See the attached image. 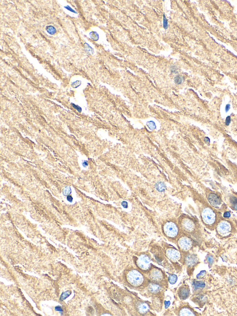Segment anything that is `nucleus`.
Instances as JSON below:
<instances>
[{
	"instance_id": "nucleus-1",
	"label": "nucleus",
	"mask_w": 237,
	"mask_h": 316,
	"mask_svg": "<svg viewBox=\"0 0 237 316\" xmlns=\"http://www.w3.org/2000/svg\"><path fill=\"white\" fill-rule=\"evenodd\" d=\"M201 220L204 224L209 229L216 227L219 221L218 214L210 206H206L201 211Z\"/></svg>"
},
{
	"instance_id": "nucleus-2",
	"label": "nucleus",
	"mask_w": 237,
	"mask_h": 316,
	"mask_svg": "<svg viewBox=\"0 0 237 316\" xmlns=\"http://www.w3.org/2000/svg\"><path fill=\"white\" fill-rule=\"evenodd\" d=\"M216 231L217 233L221 237H229L233 233V225L229 221L221 220L216 226Z\"/></svg>"
},
{
	"instance_id": "nucleus-3",
	"label": "nucleus",
	"mask_w": 237,
	"mask_h": 316,
	"mask_svg": "<svg viewBox=\"0 0 237 316\" xmlns=\"http://www.w3.org/2000/svg\"><path fill=\"white\" fill-rule=\"evenodd\" d=\"M127 279L128 282L134 286L141 285L144 281L143 275L136 270L130 271L127 274Z\"/></svg>"
},
{
	"instance_id": "nucleus-4",
	"label": "nucleus",
	"mask_w": 237,
	"mask_h": 316,
	"mask_svg": "<svg viewBox=\"0 0 237 316\" xmlns=\"http://www.w3.org/2000/svg\"><path fill=\"white\" fill-rule=\"evenodd\" d=\"M207 199L211 206L216 209H222L223 207V203L220 197L214 192H209L207 195Z\"/></svg>"
},
{
	"instance_id": "nucleus-5",
	"label": "nucleus",
	"mask_w": 237,
	"mask_h": 316,
	"mask_svg": "<svg viewBox=\"0 0 237 316\" xmlns=\"http://www.w3.org/2000/svg\"><path fill=\"white\" fill-rule=\"evenodd\" d=\"M164 231L167 236L170 238H174L177 235L178 229L175 223L169 222L165 224L164 227Z\"/></svg>"
},
{
	"instance_id": "nucleus-6",
	"label": "nucleus",
	"mask_w": 237,
	"mask_h": 316,
	"mask_svg": "<svg viewBox=\"0 0 237 316\" xmlns=\"http://www.w3.org/2000/svg\"><path fill=\"white\" fill-rule=\"evenodd\" d=\"M151 263L152 262L150 257L146 255H140L137 261V264L138 267L144 271L148 270L150 268Z\"/></svg>"
},
{
	"instance_id": "nucleus-7",
	"label": "nucleus",
	"mask_w": 237,
	"mask_h": 316,
	"mask_svg": "<svg viewBox=\"0 0 237 316\" xmlns=\"http://www.w3.org/2000/svg\"><path fill=\"white\" fill-rule=\"evenodd\" d=\"M181 226L184 231L188 233L193 232L196 227L195 222L189 218H184L181 222Z\"/></svg>"
},
{
	"instance_id": "nucleus-8",
	"label": "nucleus",
	"mask_w": 237,
	"mask_h": 316,
	"mask_svg": "<svg viewBox=\"0 0 237 316\" xmlns=\"http://www.w3.org/2000/svg\"><path fill=\"white\" fill-rule=\"evenodd\" d=\"M178 245L181 249L185 251H188L193 246V242L189 237L183 236L178 241Z\"/></svg>"
},
{
	"instance_id": "nucleus-9",
	"label": "nucleus",
	"mask_w": 237,
	"mask_h": 316,
	"mask_svg": "<svg viewBox=\"0 0 237 316\" xmlns=\"http://www.w3.org/2000/svg\"><path fill=\"white\" fill-rule=\"evenodd\" d=\"M166 255L169 260L173 262L180 260L181 257L180 252L173 248H169L167 250Z\"/></svg>"
},
{
	"instance_id": "nucleus-10",
	"label": "nucleus",
	"mask_w": 237,
	"mask_h": 316,
	"mask_svg": "<svg viewBox=\"0 0 237 316\" xmlns=\"http://www.w3.org/2000/svg\"><path fill=\"white\" fill-rule=\"evenodd\" d=\"M150 278L155 281H160L163 279V275L160 270L157 269H153L150 273Z\"/></svg>"
},
{
	"instance_id": "nucleus-11",
	"label": "nucleus",
	"mask_w": 237,
	"mask_h": 316,
	"mask_svg": "<svg viewBox=\"0 0 237 316\" xmlns=\"http://www.w3.org/2000/svg\"><path fill=\"white\" fill-rule=\"evenodd\" d=\"M190 294V290L188 286H182L180 288L178 292V295L179 297L181 299H186L189 297Z\"/></svg>"
},
{
	"instance_id": "nucleus-12",
	"label": "nucleus",
	"mask_w": 237,
	"mask_h": 316,
	"mask_svg": "<svg viewBox=\"0 0 237 316\" xmlns=\"http://www.w3.org/2000/svg\"><path fill=\"white\" fill-rule=\"evenodd\" d=\"M198 262V259L197 256L194 255H189L187 256L185 258V263L188 266H194Z\"/></svg>"
},
{
	"instance_id": "nucleus-13",
	"label": "nucleus",
	"mask_w": 237,
	"mask_h": 316,
	"mask_svg": "<svg viewBox=\"0 0 237 316\" xmlns=\"http://www.w3.org/2000/svg\"><path fill=\"white\" fill-rule=\"evenodd\" d=\"M137 310L138 312L141 314H146L147 313L150 309L149 305L146 303L141 302L138 303L137 305Z\"/></svg>"
},
{
	"instance_id": "nucleus-14",
	"label": "nucleus",
	"mask_w": 237,
	"mask_h": 316,
	"mask_svg": "<svg viewBox=\"0 0 237 316\" xmlns=\"http://www.w3.org/2000/svg\"><path fill=\"white\" fill-rule=\"evenodd\" d=\"M162 287L159 285L155 283H151L148 286V289L151 293L157 294L161 291Z\"/></svg>"
},
{
	"instance_id": "nucleus-15",
	"label": "nucleus",
	"mask_w": 237,
	"mask_h": 316,
	"mask_svg": "<svg viewBox=\"0 0 237 316\" xmlns=\"http://www.w3.org/2000/svg\"><path fill=\"white\" fill-rule=\"evenodd\" d=\"M180 316H195L194 311L188 307H184L180 310L179 312Z\"/></svg>"
},
{
	"instance_id": "nucleus-16",
	"label": "nucleus",
	"mask_w": 237,
	"mask_h": 316,
	"mask_svg": "<svg viewBox=\"0 0 237 316\" xmlns=\"http://www.w3.org/2000/svg\"><path fill=\"white\" fill-rule=\"evenodd\" d=\"M84 49L85 52H86L87 54L88 55H92L94 53V49H93L92 47L89 45L87 43H85L84 45Z\"/></svg>"
},
{
	"instance_id": "nucleus-17",
	"label": "nucleus",
	"mask_w": 237,
	"mask_h": 316,
	"mask_svg": "<svg viewBox=\"0 0 237 316\" xmlns=\"http://www.w3.org/2000/svg\"><path fill=\"white\" fill-rule=\"evenodd\" d=\"M46 30L47 32L51 35H54L56 33V29L55 27L52 26H47L46 27Z\"/></svg>"
},
{
	"instance_id": "nucleus-18",
	"label": "nucleus",
	"mask_w": 237,
	"mask_h": 316,
	"mask_svg": "<svg viewBox=\"0 0 237 316\" xmlns=\"http://www.w3.org/2000/svg\"><path fill=\"white\" fill-rule=\"evenodd\" d=\"M156 187L157 190L158 191L161 192H164L165 190V185L163 183H157V184L156 185Z\"/></svg>"
},
{
	"instance_id": "nucleus-19",
	"label": "nucleus",
	"mask_w": 237,
	"mask_h": 316,
	"mask_svg": "<svg viewBox=\"0 0 237 316\" xmlns=\"http://www.w3.org/2000/svg\"><path fill=\"white\" fill-rule=\"evenodd\" d=\"M90 37L92 40L94 41H97L99 40V34L96 32H91L90 33Z\"/></svg>"
},
{
	"instance_id": "nucleus-20",
	"label": "nucleus",
	"mask_w": 237,
	"mask_h": 316,
	"mask_svg": "<svg viewBox=\"0 0 237 316\" xmlns=\"http://www.w3.org/2000/svg\"><path fill=\"white\" fill-rule=\"evenodd\" d=\"M177 277L175 275H171L169 277V281L171 284H174L177 282Z\"/></svg>"
},
{
	"instance_id": "nucleus-21",
	"label": "nucleus",
	"mask_w": 237,
	"mask_h": 316,
	"mask_svg": "<svg viewBox=\"0 0 237 316\" xmlns=\"http://www.w3.org/2000/svg\"><path fill=\"white\" fill-rule=\"evenodd\" d=\"M71 294V292L70 291H66V292H64L61 295L60 298V300L61 301H63L64 299H66L67 298H68L70 295Z\"/></svg>"
},
{
	"instance_id": "nucleus-22",
	"label": "nucleus",
	"mask_w": 237,
	"mask_h": 316,
	"mask_svg": "<svg viewBox=\"0 0 237 316\" xmlns=\"http://www.w3.org/2000/svg\"><path fill=\"white\" fill-rule=\"evenodd\" d=\"M183 81V78L181 76L177 75L175 77V82L176 84H180Z\"/></svg>"
},
{
	"instance_id": "nucleus-23",
	"label": "nucleus",
	"mask_w": 237,
	"mask_h": 316,
	"mask_svg": "<svg viewBox=\"0 0 237 316\" xmlns=\"http://www.w3.org/2000/svg\"><path fill=\"white\" fill-rule=\"evenodd\" d=\"M71 192H72V190H71V188L70 187H65L63 193L65 196H67V195H69L71 194Z\"/></svg>"
},
{
	"instance_id": "nucleus-24",
	"label": "nucleus",
	"mask_w": 237,
	"mask_h": 316,
	"mask_svg": "<svg viewBox=\"0 0 237 316\" xmlns=\"http://www.w3.org/2000/svg\"><path fill=\"white\" fill-rule=\"evenodd\" d=\"M81 84H82V82L81 81L77 80V81L73 82L72 83V86L74 88H76L78 87L79 86L81 85Z\"/></svg>"
},
{
	"instance_id": "nucleus-25",
	"label": "nucleus",
	"mask_w": 237,
	"mask_h": 316,
	"mask_svg": "<svg viewBox=\"0 0 237 316\" xmlns=\"http://www.w3.org/2000/svg\"><path fill=\"white\" fill-rule=\"evenodd\" d=\"M163 20H164V22H163L164 25H163V26H164V28L165 29H167L169 26L168 22V20H167L165 14H164V19H163Z\"/></svg>"
},
{
	"instance_id": "nucleus-26",
	"label": "nucleus",
	"mask_w": 237,
	"mask_h": 316,
	"mask_svg": "<svg viewBox=\"0 0 237 316\" xmlns=\"http://www.w3.org/2000/svg\"><path fill=\"white\" fill-rule=\"evenodd\" d=\"M72 106L75 109H76V110H77L78 112H79V113L82 112V108H81L80 106H79L77 105H75V104H73V103H72Z\"/></svg>"
},
{
	"instance_id": "nucleus-27",
	"label": "nucleus",
	"mask_w": 237,
	"mask_h": 316,
	"mask_svg": "<svg viewBox=\"0 0 237 316\" xmlns=\"http://www.w3.org/2000/svg\"><path fill=\"white\" fill-rule=\"evenodd\" d=\"M204 284L201 282H196L194 283V286L196 288H199V287H202L204 286Z\"/></svg>"
},
{
	"instance_id": "nucleus-28",
	"label": "nucleus",
	"mask_w": 237,
	"mask_h": 316,
	"mask_svg": "<svg viewBox=\"0 0 237 316\" xmlns=\"http://www.w3.org/2000/svg\"><path fill=\"white\" fill-rule=\"evenodd\" d=\"M64 8L66 9V10H68L74 13L77 14V12H76V11H75L74 10H73V9H72V8H71L69 6H64Z\"/></svg>"
},
{
	"instance_id": "nucleus-29",
	"label": "nucleus",
	"mask_w": 237,
	"mask_h": 316,
	"mask_svg": "<svg viewBox=\"0 0 237 316\" xmlns=\"http://www.w3.org/2000/svg\"><path fill=\"white\" fill-rule=\"evenodd\" d=\"M231 122V118L230 117H227L226 118V124L227 125H228L230 124Z\"/></svg>"
},
{
	"instance_id": "nucleus-30",
	"label": "nucleus",
	"mask_w": 237,
	"mask_h": 316,
	"mask_svg": "<svg viewBox=\"0 0 237 316\" xmlns=\"http://www.w3.org/2000/svg\"><path fill=\"white\" fill-rule=\"evenodd\" d=\"M165 307L166 308H167L169 306V305H170V302L169 301H165Z\"/></svg>"
},
{
	"instance_id": "nucleus-31",
	"label": "nucleus",
	"mask_w": 237,
	"mask_h": 316,
	"mask_svg": "<svg viewBox=\"0 0 237 316\" xmlns=\"http://www.w3.org/2000/svg\"><path fill=\"white\" fill-rule=\"evenodd\" d=\"M67 199L68 201L72 203L73 201V198L71 196H68L67 197Z\"/></svg>"
},
{
	"instance_id": "nucleus-32",
	"label": "nucleus",
	"mask_w": 237,
	"mask_h": 316,
	"mask_svg": "<svg viewBox=\"0 0 237 316\" xmlns=\"http://www.w3.org/2000/svg\"><path fill=\"white\" fill-rule=\"evenodd\" d=\"M55 310H57V311H63L62 309L59 306H57L55 307Z\"/></svg>"
},
{
	"instance_id": "nucleus-33",
	"label": "nucleus",
	"mask_w": 237,
	"mask_h": 316,
	"mask_svg": "<svg viewBox=\"0 0 237 316\" xmlns=\"http://www.w3.org/2000/svg\"><path fill=\"white\" fill-rule=\"evenodd\" d=\"M87 165H88V163H87V161H86V160H84V161L83 162V166L85 168V167H86L87 166Z\"/></svg>"
},
{
	"instance_id": "nucleus-34",
	"label": "nucleus",
	"mask_w": 237,
	"mask_h": 316,
	"mask_svg": "<svg viewBox=\"0 0 237 316\" xmlns=\"http://www.w3.org/2000/svg\"><path fill=\"white\" fill-rule=\"evenodd\" d=\"M230 108V105H226V111L227 112L229 110Z\"/></svg>"
}]
</instances>
